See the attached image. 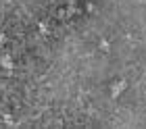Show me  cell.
<instances>
[{"label":"cell","instance_id":"cell-3","mask_svg":"<svg viewBox=\"0 0 146 129\" xmlns=\"http://www.w3.org/2000/svg\"><path fill=\"white\" fill-rule=\"evenodd\" d=\"M100 48L102 50H109V42H107V40H102V42H100Z\"/></svg>","mask_w":146,"mask_h":129},{"label":"cell","instance_id":"cell-4","mask_svg":"<svg viewBox=\"0 0 146 129\" xmlns=\"http://www.w3.org/2000/svg\"><path fill=\"white\" fill-rule=\"evenodd\" d=\"M2 42H4V33H0V46H2Z\"/></svg>","mask_w":146,"mask_h":129},{"label":"cell","instance_id":"cell-2","mask_svg":"<svg viewBox=\"0 0 146 129\" xmlns=\"http://www.w3.org/2000/svg\"><path fill=\"white\" fill-rule=\"evenodd\" d=\"M0 63H2V67H13V63H11V56H2V60H0Z\"/></svg>","mask_w":146,"mask_h":129},{"label":"cell","instance_id":"cell-1","mask_svg":"<svg viewBox=\"0 0 146 129\" xmlns=\"http://www.w3.org/2000/svg\"><path fill=\"white\" fill-rule=\"evenodd\" d=\"M125 85H127V83H125L123 79L115 81V83H113V87H111V96H113V98H119V94L125 90Z\"/></svg>","mask_w":146,"mask_h":129}]
</instances>
